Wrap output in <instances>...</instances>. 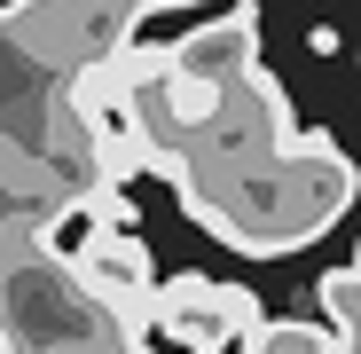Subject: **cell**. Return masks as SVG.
I'll use <instances>...</instances> for the list:
<instances>
[{"mask_svg":"<svg viewBox=\"0 0 361 354\" xmlns=\"http://www.w3.org/2000/svg\"><path fill=\"white\" fill-rule=\"evenodd\" d=\"M0 323L24 354H118V323L63 252H24L0 268Z\"/></svg>","mask_w":361,"mask_h":354,"instance_id":"6da1fadb","label":"cell"},{"mask_svg":"<svg viewBox=\"0 0 361 354\" xmlns=\"http://www.w3.org/2000/svg\"><path fill=\"white\" fill-rule=\"evenodd\" d=\"M267 315H259V300L244 283H220V276H165L157 291H149V331L165 338V346H180V354H228L235 338H252Z\"/></svg>","mask_w":361,"mask_h":354,"instance_id":"7a4b0ae2","label":"cell"},{"mask_svg":"<svg viewBox=\"0 0 361 354\" xmlns=\"http://www.w3.org/2000/svg\"><path fill=\"white\" fill-rule=\"evenodd\" d=\"M71 268H79V283L94 291V300H102L110 315H134V307H149V291H157L149 244H142L134 228H87L79 244H71Z\"/></svg>","mask_w":361,"mask_h":354,"instance_id":"3957f363","label":"cell"},{"mask_svg":"<svg viewBox=\"0 0 361 354\" xmlns=\"http://www.w3.org/2000/svg\"><path fill=\"white\" fill-rule=\"evenodd\" d=\"M173 71L180 79H197V87H244L259 71V8L244 0V8H228L212 24H197L189 40H173Z\"/></svg>","mask_w":361,"mask_h":354,"instance_id":"277c9868","label":"cell"},{"mask_svg":"<svg viewBox=\"0 0 361 354\" xmlns=\"http://www.w3.org/2000/svg\"><path fill=\"white\" fill-rule=\"evenodd\" d=\"M244 354H338V331L330 323H298V315H267L244 338Z\"/></svg>","mask_w":361,"mask_h":354,"instance_id":"5b68a950","label":"cell"},{"mask_svg":"<svg viewBox=\"0 0 361 354\" xmlns=\"http://www.w3.org/2000/svg\"><path fill=\"white\" fill-rule=\"evenodd\" d=\"M314 300L330 307V331H338V338L361 331V276H353V268H330V276L314 283Z\"/></svg>","mask_w":361,"mask_h":354,"instance_id":"8992f818","label":"cell"},{"mask_svg":"<svg viewBox=\"0 0 361 354\" xmlns=\"http://www.w3.org/2000/svg\"><path fill=\"white\" fill-rule=\"evenodd\" d=\"M338 354H361V331H345V338H338Z\"/></svg>","mask_w":361,"mask_h":354,"instance_id":"52a82bcc","label":"cell"},{"mask_svg":"<svg viewBox=\"0 0 361 354\" xmlns=\"http://www.w3.org/2000/svg\"><path fill=\"white\" fill-rule=\"evenodd\" d=\"M0 354H24V346H16V338H8V323H0Z\"/></svg>","mask_w":361,"mask_h":354,"instance_id":"ba28073f","label":"cell"},{"mask_svg":"<svg viewBox=\"0 0 361 354\" xmlns=\"http://www.w3.org/2000/svg\"><path fill=\"white\" fill-rule=\"evenodd\" d=\"M149 8H197V0H149Z\"/></svg>","mask_w":361,"mask_h":354,"instance_id":"9c48e42d","label":"cell"},{"mask_svg":"<svg viewBox=\"0 0 361 354\" xmlns=\"http://www.w3.org/2000/svg\"><path fill=\"white\" fill-rule=\"evenodd\" d=\"M353 276H361V244H353Z\"/></svg>","mask_w":361,"mask_h":354,"instance_id":"30bf717a","label":"cell"}]
</instances>
